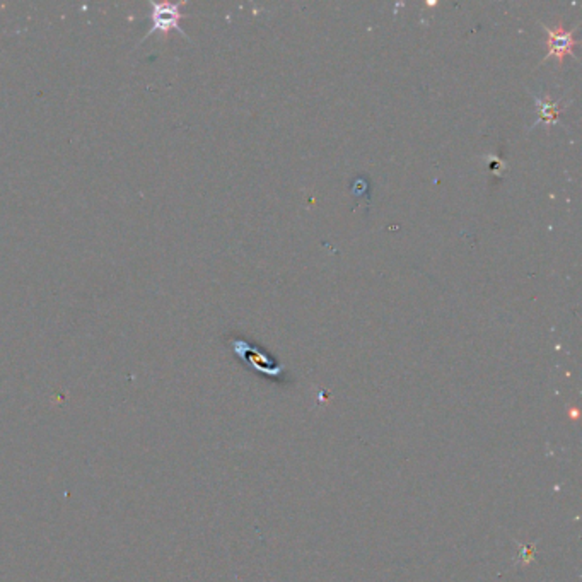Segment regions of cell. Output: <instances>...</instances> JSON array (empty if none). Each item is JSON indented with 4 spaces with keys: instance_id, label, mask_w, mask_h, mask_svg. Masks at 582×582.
Listing matches in <instances>:
<instances>
[{
    "instance_id": "cell-2",
    "label": "cell",
    "mask_w": 582,
    "mask_h": 582,
    "mask_svg": "<svg viewBox=\"0 0 582 582\" xmlns=\"http://www.w3.org/2000/svg\"><path fill=\"white\" fill-rule=\"evenodd\" d=\"M543 28H545L546 34H549V40H546L549 55L543 59V62H546L549 59H557L558 67H564L567 55L576 57L574 55V48L579 45V41L576 40L574 34H576L577 28L567 29L562 21H558V24L555 26V28H546V26H543Z\"/></svg>"
},
{
    "instance_id": "cell-1",
    "label": "cell",
    "mask_w": 582,
    "mask_h": 582,
    "mask_svg": "<svg viewBox=\"0 0 582 582\" xmlns=\"http://www.w3.org/2000/svg\"><path fill=\"white\" fill-rule=\"evenodd\" d=\"M185 6H186V2H179V3L151 2L149 3L151 13H149L147 17H149V21H151V28H149V31L142 36V40L137 43V47L144 43V41L154 33H161V34H164V36H170L171 31H178L183 38H186V40L190 41L188 34L183 31V28L179 26V21L183 19L181 7H185Z\"/></svg>"
},
{
    "instance_id": "cell-3",
    "label": "cell",
    "mask_w": 582,
    "mask_h": 582,
    "mask_svg": "<svg viewBox=\"0 0 582 582\" xmlns=\"http://www.w3.org/2000/svg\"><path fill=\"white\" fill-rule=\"evenodd\" d=\"M536 111H538V120L536 124H543L545 126H551L558 121V114L562 113L560 103L553 101L549 96H535Z\"/></svg>"
}]
</instances>
